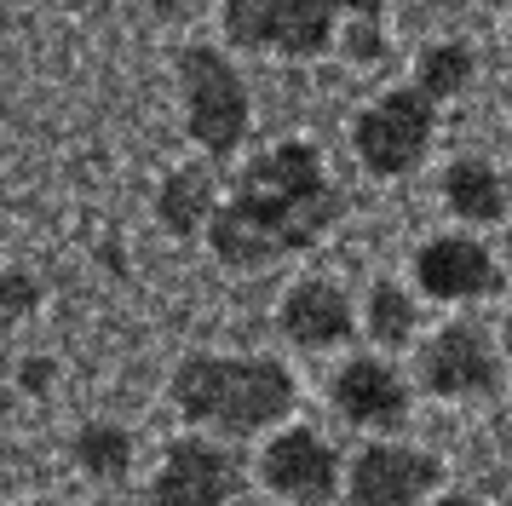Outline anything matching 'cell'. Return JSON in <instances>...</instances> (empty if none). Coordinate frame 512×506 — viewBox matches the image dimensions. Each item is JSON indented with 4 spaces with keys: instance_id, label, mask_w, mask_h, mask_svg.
Masks as SVG:
<instances>
[{
    "instance_id": "cell-18",
    "label": "cell",
    "mask_w": 512,
    "mask_h": 506,
    "mask_svg": "<svg viewBox=\"0 0 512 506\" xmlns=\"http://www.w3.org/2000/svg\"><path fill=\"white\" fill-rule=\"evenodd\" d=\"M340 52H346L351 64H380L386 58V35H380V18H351L346 29H340Z\"/></svg>"
},
{
    "instance_id": "cell-15",
    "label": "cell",
    "mask_w": 512,
    "mask_h": 506,
    "mask_svg": "<svg viewBox=\"0 0 512 506\" xmlns=\"http://www.w3.org/2000/svg\"><path fill=\"white\" fill-rule=\"evenodd\" d=\"M363 328H369L374 345H386V351H403V345L415 340L420 328V305L415 294L403 288V282H392V276H380L369 288V299H363Z\"/></svg>"
},
{
    "instance_id": "cell-8",
    "label": "cell",
    "mask_w": 512,
    "mask_h": 506,
    "mask_svg": "<svg viewBox=\"0 0 512 506\" xmlns=\"http://www.w3.org/2000/svg\"><path fill=\"white\" fill-rule=\"evenodd\" d=\"M443 483V460L415 443H369L346 466V506H420Z\"/></svg>"
},
{
    "instance_id": "cell-10",
    "label": "cell",
    "mask_w": 512,
    "mask_h": 506,
    "mask_svg": "<svg viewBox=\"0 0 512 506\" xmlns=\"http://www.w3.org/2000/svg\"><path fill=\"white\" fill-rule=\"evenodd\" d=\"M334 409L346 426L363 432H397L409 420V380L386 357H346L334 374Z\"/></svg>"
},
{
    "instance_id": "cell-4",
    "label": "cell",
    "mask_w": 512,
    "mask_h": 506,
    "mask_svg": "<svg viewBox=\"0 0 512 506\" xmlns=\"http://www.w3.org/2000/svg\"><path fill=\"white\" fill-rule=\"evenodd\" d=\"M438 138V98L420 87H392L380 92L369 110L351 121V150L374 179H403L415 173L426 150Z\"/></svg>"
},
{
    "instance_id": "cell-3",
    "label": "cell",
    "mask_w": 512,
    "mask_h": 506,
    "mask_svg": "<svg viewBox=\"0 0 512 506\" xmlns=\"http://www.w3.org/2000/svg\"><path fill=\"white\" fill-rule=\"evenodd\" d=\"M179 92H185V133L208 156H236L254 127L248 81L219 46H185L179 52Z\"/></svg>"
},
{
    "instance_id": "cell-7",
    "label": "cell",
    "mask_w": 512,
    "mask_h": 506,
    "mask_svg": "<svg viewBox=\"0 0 512 506\" xmlns=\"http://www.w3.org/2000/svg\"><path fill=\"white\" fill-rule=\"evenodd\" d=\"M415 380L432 397H449V403H466V397H489L501 386V351L478 322H443L432 340L420 345Z\"/></svg>"
},
{
    "instance_id": "cell-9",
    "label": "cell",
    "mask_w": 512,
    "mask_h": 506,
    "mask_svg": "<svg viewBox=\"0 0 512 506\" xmlns=\"http://www.w3.org/2000/svg\"><path fill=\"white\" fill-rule=\"evenodd\" d=\"M507 271L495 265V253L478 236H432L415 253V288L438 305H466V299L501 294Z\"/></svg>"
},
{
    "instance_id": "cell-14",
    "label": "cell",
    "mask_w": 512,
    "mask_h": 506,
    "mask_svg": "<svg viewBox=\"0 0 512 506\" xmlns=\"http://www.w3.org/2000/svg\"><path fill=\"white\" fill-rule=\"evenodd\" d=\"M443 202H449V213L466 219V225H495V219L507 213V184H501V173H495L489 161L461 156V161L443 167Z\"/></svg>"
},
{
    "instance_id": "cell-23",
    "label": "cell",
    "mask_w": 512,
    "mask_h": 506,
    "mask_svg": "<svg viewBox=\"0 0 512 506\" xmlns=\"http://www.w3.org/2000/svg\"><path fill=\"white\" fill-rule=\"evenodd\" d=\"M432 506H484V501H478V495H461V489H449V495H438Z\"/></svg>"
},
{
    "instance_id": "cell-24",
    "label": "cell",
    "mask_w": 512,
    "mask_h": 506,
    "mask_svg": "<svg viewBox=\"0 0 512 506\" xmlns=\"http://www.w3.org/2000/svg\"><path fill=\"white\" fill-rule=\"evenodd\" d=\"M144 12H162V18H173V12H179V6H185V0H139Z\"/></svg>"
},
{
    "instance_id": "cell-21",
    "label": "cell",
    "mask_w": 512,
    "mask_h": 506,
    "mask_svg": "<svg viewBox=\"0 0 512 506\" xmlns=\"http://www.w3.org/2000/svg\"><path fill=\"white\" fill-rule=\"evenodd\" d=\"M47 380H52V363H47V357H29V363L18 368V386H24V391H47Z\"/></svg>"
},
{
    "instance_id": "cell-25",
    "label": "cell",
    "mask_w": 512,
    "mask_h": 506,
    "mask_svg": "<svg viewBox=\"0 0 512 506\" xmlns=\"http://www.w3.org/2000/svg\"><path fill=\"white\" fill-rule=\"evenodd\" d=\"M501 351L512 357V311H507V322H501Z\"/></svg>"
},
{
    "instance_id": "cell-13",
    "label": "cell",
    "mask_w": 512,
    "mask_h": 506,
    "mask_svg": "<svg viewBox=\"0 0 512 506\" xmlns=\"http://www.w3.org/2000/svg\"><path fill=\"white\" fill-rule=\"evenodd\" d=\"M219 213V184H213L208 167H173L156 190V219H162L173 236H202Z\"/></svg>"
},
{
    "instance_id": "cell-1",
    "label": "cell",
    "mask_w": 512,
    "mask_h": 506,
    "mask_svg": "<svg viewBox=\"0 0 512 506\" xmlns=\"http://www.w3.org/2000/svg\"><path fill=\"white\" fill-rule=\"evenodd\" d=\"M340 207L346 202L340 184L328 179L323 150L305 138H282L236 173L231 196L208 225V242L231 271H259L323 242Z\"/></svg>"
},
{
    "instance_id": "cell-12",
    "label": "cell",
    "mask_w": 512,
    "mask_h": 506,
    "mask_svg": "<svg viewBox=\"0 0 512 506\" xmlns=\"http://www.w3.org/2000/svg\"><path fill=\"white\" fill-rule=\"evenodd\" d=\"M334 0H271L259 12V29L248 52H282V58H323L334 35Z\"/></svg>"
},
{
    "instance_id": "cell-6",
    "label": "cell",
    "mask_w": 512,
    "mask_h": 506,
    "mask_svg": "<svg viewBox=\"0 0 512 506\" xmlns=\"http://www.w3.org/2000/svg\"><path fill=\"white\" fill-rule=\"evenodd\" d=\"M242 495V460L208 437H173L150 478V506H231Z\"/></svg>"
},
{
    "instance_id": "cell-26",
    "label": "cell",
    "mask_w": 512,
    "mask_h": 506,
    "mask_svg": "<svg viewBox=\"0 0 512 506\" xmlns=\"http://www.w3.org/2000/svg\"><path fill=\"white\" fill-rule=\"evenodd\" d=\"M507 265H512V230H507Z\"/></svg>"
},
{
    "instance_id": "cell-19",
    "label": "cell",
    "mask_w": 512,
    "mask_h": 506,
    "mask_svg": "<svg viewBox=\"0 0 512 506\" xmlns=\"http://www.w3.org/2000/svg\"><path fill=\"white\" fill-rule=\"evenodd\" d=\"M0 305H6V322H18V317H29L35 305H41V282L29 271H6V282H0Z\"/></svg>"
},
{
    "instance_id": "cell-17",
    "label": "cell",
    "mask_w": 512,
    "mask_h": 506,
    "mask_svg": "<svg viewBox=\"0 0 512 506\" xmlns=\"http://www.w3.org/2000/svg\"><path fill=\"white\" fill-rule=\"evenodd\" d=\"M466 81H472V46H466V41H432L415 58V87L432 92L438 104L461 98Z\"/></svg>"
},
{
    "instance_id": "cell-5",
    "label": "cell",
    "mask_w": 512,
    "mask_h": 506,
    "mask_svg": "<svg viewBox=\"0 0 512 506\" xmlns=\"http://www.w3.org/2000/svg\"><path fill=\"white\" fill-rule=\"evenodd\" d=\"M259 483L282 506H328L346 495V472H340L334 443L323 432H311V426H282L259 449Z\"/></svg>"
},
{
    "instance_id": "cell-11",
    "label": "cell",
    "mask_w": 512,
    "mask_h": 506,
    "mask_svg": "<svg viewBox=\"0 0 512 506\" xmlns=\"http://www.w3.org/2000/svg\"><path fill=\"white\" fill-rule=\"evenodd\" d=\"M277 328H282V340H294L300 351H334V345H346L357 334V311H351V299L340 282L305 276V282H294L282 294Z\"/></svg>"
},
{
    "instance_id": "cell-20",
    "label": "cell",
    "mask_w": 512,
    "mask_h": 506,
    "mask_svg": "<svg viewBox=\"0 0 512 506\" xmlns=\"http://www.w3.org/2000/svg\"><path fill=\"white\" fill-rule=\"evenodd\" d=\"M219 6H225V35H231V46L248 52V41H254V29H259V12L271 0H219Z\"/></svg>"
},
{
    "instance_id": "cell-27",
    "label": "cell",
    "mask_w": 512,
    "mask_h": 506,
    "mask_svg": "<svg viewBox=\"0 0 512 506\" xmlns=\"http://www.w3.org/2000/svg\"><path fill=\"white\" fill-rule=\"evenodd\" d=\"M29 506H58V501H29Z\"/></svg>"
},
{
    "instance_id": "cell-16",
    "label": "cell",
    "mask_w": 512,
    "mask_h": 506,
    "mask_svg": "<svg viewBox=\"0 0 512 506\" xmlns=\"http://www.w3.org/2000/svg\"><path fill=\"white\" fill-rule=\"evenodd\" d=\"M133 432L127 426H116V420H93V426H81L75 432V443H70V455H75V466L87 472V478H98V483H121L127 478V466H133Z\"/></svg>"
},
{
    "instance_id": "cell-22",
    "label": "cell",
    "mask_w": 512,
    "mask_h": 506,
    "mask_svg": "<svg viewBox=\"0 0 512 506\" xmlns=\"http://www.w3.org/2000/svg\"><path fill=\"white\" fill-rule=\"evenodd\" d=\"M334 6H340V12H351V18H380L392 0H334Z\"/></svg>"
},
{
    "instance_id": "cell-2",
    "label": "cell",
    "mask_w": 512,
    "mask_h": 506,
    "mask_svg": "<svg viewBox=\"0 0 512 506\" xmlns=\"http://www.w3.org/2000/svg\"><path fill=\"white\" fill-rule=\"evenodd\" d=\"M300 403L294 374L277 357H213L196 351L173 368V409L185 426L219 437H259L282 426Z\"/></svg>"
}]
</instances>
